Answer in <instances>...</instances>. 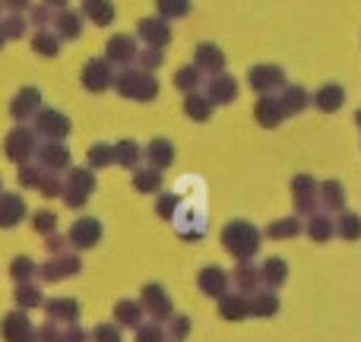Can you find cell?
<instances>
[{
    "label": "cell",
    "mask_w": 361,
    "mask_h": 342,
    "mask_svg": "<svg viewBox=\"0 0 361 342\" xmlns=\"http://www.w3.org/2000/svg\"><path fill=\"white\" fill-rule=\"evenodd\" d=\"M260 244H263V231L257 225H250L247 219H231L222 228V248L235 260H254Z\"/></svg>",
    "instance_id": "1"
},
{
    "label": "cell",
    "mask_w": 361,
    "mask_h": 342,
    "mask_svg": "<svg viewBox=\"0 0 361 342\" xmlns=\"http://www.w3.org/2000/svg\"><path fill=\"white\" fill-rule=\"evenodd\" d=\"M114 89L130 102H152L159 95V80L149 70H124L114 76Z\"/></svg>",
    "instance_id": "2"
},
{
    "label": "cell",
    "mask_w": 361,
    "mask_h": 342,
    "mask_svg": "<svg viewBox=\"0 0 361 342\" xmlns=\"http://www.w3.org/2000/svg\"><path fill=\"white\" fill-rule=\"evenodd\" d=\"M92 193H95V171L89 169V165L86 169H70L67 181H63V190H61L63 203H67L70 209H82Z\"/></svg>",
    "instance_id": "3"
},
{
    "label": "cell",
    "mask_w": 361,
    "mask_h": 342,
    "mask_svg": "<svg viewBox=\"0 0 361 342\" xmlns=\"http://www.w3.org/2000/svg\"><path fill=\"white\" fill-rule=\"evenodd\" d=\"M317 187L320 181H314L311 174H295L292 178V200H295V216H311L317 212Z\"/></svg>",
    "instance_id": "4"
},
{
    "label": "cell",
    "mask_w": 361,
    "mask_h": 342,
    "mask_svg": "<svg viewBox=\"0 0 361 342\" xmlns=\"http://www.w3.org/2000/svg\"><path fill=\"white\" fill-rule=\"evenodd\" d=\"M140 305H143V311L149 314L156 324H162V320H169L171 314H175L169 292H165L159 282H149V286H143V292H140Z\"/></svg>",
    "instance_id": "5"
},
{
    "label": "cell",
    "mask_w": 361,
    "mask_h": 342,
    "mask_svg": "<svg viewBox=\"0 0 361 342\" xmlns=\"http://www.w3.org/2000/svg\"><path fill=\"white\" fill-rule=\"evenodd\" d=\"M80 269H82L80 257H76L73 250H67V254H57V257H51V260H44L42 267H38V276H42V282H61V279L76 276Z\"/></svg>",
    "instance_id": "6"
},
{
    "label": "cell",
    "mask_w": 361,
    "mask_h": 342,
    "mask_svg": "<svg viewBox=\"0 0 361 342\" xmlns=\"http://www.w3.org/2000/svg\"><path fill=\"white\" fill-rule=\"evenodd\" d=\"M35 133L32 130H25V127H16V130H10L6 133V140H4V152H6V159L10 162H16V165H23V162H29L32 156H35Z\"/></svg>",
    "instance_id": "7"
},
{
    "label": "cell",
    "mask_w": 361,
    "mask_h": 342,
    "mask_svg": "<svg viewBox=\"0 0 361 342\" xmlns=\"http://www.w3.org/2000/svg\"><path fill=\"white\" fill-rule=\"evenodd\" d=\"M102 222L95 216H82V219H76L73 225H70V231H67V241L73 244L76 250H89V248H95V244L102 241Z\"/></svg>",
    "instance_id": "8"
},
{
    "label": "cell",
    "mask_w": 361,
    "mask_h": 342,
    "mask_svg": "<svg viewBox=\"0 0 361 342\" xmlns=\"http://www.w3.org/2000/svg\"><path fill=\"white\" fill-rule=\"evenodd\" d=\"M247 83H250V89H254V92L273 95V92H279V89L286 86V73H282L276 63H257V67L250 70Z\"/></svg>",
    "instance_id": "9"
},
{
    "label": "cell",
    "mask_w": 361,
    "mask_h": 342,
    "mask_svg": "<svg viewBox=\"0 0 361 342\" xmlns=\"http://www.w3.org/2000/svg\"><path fill=\"white\" fill-rule=\"evenodd\" d=\"M0 336H4V342H35V326H32L29 314L19 311V307L10 311L0 324Z\"/></svg>",
    "instance_id": "10"
},
{
    "label": "cell",
    "mask_w": 361,
    "mask_h": 342,
    "mask_svg": "<svg viewBox=\"0 0 361 342\" xmlns=\"http://www.w3.org/2000/svg\"><path fill=\"white\" fill-rule=\"evenodd\" d=\"M35 133H42L44 140H63L70 133V118L61 111H54V108H38Z\"/></svg>",
    "instance_id": "11"
},
{
    "label": "cell",
    "mask_w": 361,
    "mask_h": 342,
    "mask_svg": "<svg viewBox=\"0 0 361 342\" xmlns=\"http://www.w3.org/2000/svg\"><path fill=\"white\" fill-rule=\"evenodd\" d=\"M228 273H225L222 267H216V263H209V267H203L197 273V288L206 295V298H222L225 292H228Z\"/></svg>",
    "instance_id": "12"
},
{
    "label": "cell",
    "mask_w": 361,
    "mask_h": 342,
    "mask_svg": "<svg viewBox=\"0 0 361 342\" xmlns=\"http://www.w3.org/2000/svg\"><path fill=\"white\" fill-rule=\"evenodd\" d=\"M228 282L235 286L238 295H247V298H250L254 292H260V288H263V282H260V267H254L250 260H238V267L231 269Z\"/></svg>",
    "instance_id": "13"
},
{
    "label": "cell",
    "mask_w": 361,
    "mask_h": 342,
    "mask_svg": "<svg viewBox=\"0 0 361 342\" xmlns=\"http://www.w3.org/2000/svg\"><path fill=\"white\" fill-rule=\"evenodd\" d=\"M137 35H140V42H146V48H165V44L171 42L169 19H162V16L140 19V25H137Z\"/></svg>",
    "instance_id": "14"
},
{
    "label": "cell",
    "mask_w": 361,
    "mask_h": 342,
    "mask_svg": "<svg viewBox=\"0 0 361 342\" xmlns=\"http://www.w3.org/2000/svg\"><path fill=\"white\" fill-rule=\"evenodd\" d=\"M203 95L212 102V105H231V102L238 99V80L228 73H212Z\"/></svg>",
    "instance_id": "15"
},
{
    "label": "cell",
    "mask_w": 361,
    "mask_h": 342,
    "mask_svg": "<svg viewBox=\"0 0 361 342\" xmlns=\"http://www.w3.org/2000/svg\"><path fill=\"white\" fill-rule=\"evenodd\" d=\"M175 231H178V238H184V241H200V238L206 235V222H203V216H200L197 209H190V206H180V209L175 212Z\"/></svg>",
    "instance_id": "16"
},
{
    "label": "cell",
    "mask_w": 361,
    "mask_h": 342,
    "mask_svg": "<svg viewBox=\"0 0 361 342\" xmlns=\"http://www.w3.org/2000/svg\"><path fill=\"white\" fill-rule=\"evenodd\" d=\"M111 83H114V73H111V63L108 61L92 57V61L82 67V86H86L89 92H105Z\"/></svg>",
    "instance_id": "17"
},
{
    "label": "cell",
    "mask_w": 361,
    "mask_h": 342,
    "mask_svg": "<svg viewBox=\"0 0 361 342\" xmlns=\"http://www.w3.org/2000/svg\"><path fill=\"white\" fill-rule=\"evenodd\" d=\"M35 156H38V165H42V169H48V171L70 169V149L61 143V140H48L44 146H38V149H35Z\"/></svg>",
    "instance_id": "18"
},
{
    "label": "cell",
    "mask_w": 361,
    "mask_h": 342,
    "mask_svg": "<svg viewBox=\"0 0 361 342\" xmlns=\"http://www.w3.org/2000/svg\"><path fill=\"white\" fill-rule=\"evenodd\" d=\"M137 42H133L130 35H114V38H108V44H105V61L108 63H118V67H127V63H133L137 61Z\"/></svg>",
    "instance_id": "19"
},
{
    "label": "cell",
    "mask_w": 361,
    "mask_h": 342,
    "mask_svg": "<svg viewBox=\"0 0 361 342\" xmlns=\"http://www.w3.org/2000/svg\"><path fill=\"white\" fill-rule=\"evenodd\" d=\"M305 231H307V238H311L314 244H326V241H333L336 238V219L330 216V212H311L307 216V222H305Z\"/></svg>",
    "instance_id": "20"
},
{
    "label": "cell",
    "mask_w": 361,
    "mask_h": 342,
    "mask_svg": "<svg viewBox=\"0 0 361 342\" xmlns=\"http://www.w3.org/2000/svg\"><path fill=\"white\" fill-rule=\"evenodd\" d=\"M276 102H279V108H282V114L286 118H295V114H301L307 105H311V95H307V89H301V86H282L279 89V95H276Z\"/></svg>",
    "instance_id": "21"
},
{
    "label": "cell",
    "mask_w": 361,
    "mask_h": 342,
    "mask_svg": "<svg viewBox=\"0 0 361 342\" xmlns=\"http://www.w3.org/2000/svg\"><path fill=\"white\" fill-rule=\"evenodd\" d=\"M25 200L19 193H4L0 190V228H16L25 219Z\"/></svg>",
    "instance_id": "22"
},
{
    "label": "cell",
    "mask_w": 361,
    "mask_h": 342,
    "mask_svg": "<svg viewBox=\"0 0 361 342\" xmlns=\"http://www.w3.org/2000/svg\"><path fill=\"white\" fill-rule=\"evenodd\" d=\"M219 317L228 320V324H241V320L250 317V307H247V295H238V292H225L219 298Z\"/></svg>",
    "instance_id": "23"
},
{
    "label": "cell",
    "mask_w": 361,
    "mask_h": 342,
    "mask_svg": "<svg viewBox=\"0 0 361 342\" xmlns=\"http://www.w3.org/2000/svg\"><path fill=\"white\" fill-rule=\"evenodd\" d=\"M44 314H48V320H54V324H76L80 320V301L76 298H51L44 301Z\"/></svg>",
    "instance_id": "24"
},
{
    "label": "cell",
    "mask_w": 361,
    "mask_h": 342,
    "mask_svg": "<svg viewBox=\"0 0 361 342\" xmlns=\"http://www.w3.org/2000/svg\"><path fill=\"white\" fill-rule=\"evenodd\" d=\"M317 203L324 206V212H343L345 209V187L339 184V181H320L317 187Z\"/></svg>",
    "instance_id": "25"
},
{
    "label": "cell",
    "mask_w": 361,
    "mask_h": 342,
    "mask_svg": "<svg viewBox=\"0 0 361 342\" xmlns=\"http://www.w3.org/2000/svg\"><path fill=\"white\" fill-rule=\"evenodd\" d=\"M247 307H250V317L269 320L279 314V295H276L273 288H260V292H254L247 298Z\"/></svg>",
    "instance_id": "26"
},
{
    "label": "cell",
    "mask_w": 361,
    "mask_h": 342,
    "mask_svg": "<svg viewBox=\"0 0 361 342\" xmlns=\"http://www.w3.org/2000/svg\"><path fill=\"white\" fill-rule=\"evenodd\" d=\"M38 108H42V92H38L35 86H25V89H19V95L13 99L10 114H13V121H25V118H32V114H38Z\"/></svg>",
    "instance_id": "27"
},
{
    "label": "cell",
    "mask_w": 361,
    "mask_h": 342,
    "mask_svg": "<svg viewBox=\"0 0 361 342\" xmlns=\"http://www.w3.org/2000/svg\"><path fill=\"white\" fill-rule=\"evenodd\" d=\"M254 118L260 127H267V130H273V127H279L282 121H286V114H282L279 102H276V95H260L254 105Z\"/></svg>",
    "instance_id": "28"
},
{
    "label": "cell",
    "mask_w": 361,
    "mask_h": 342,
    "mask_svg": "<svg viewBox=\"0 0 361 342\" xmlns=\"http://www.w3.org/2000/svg\"><path fill=\"white\" fill-rule=\"evenodd\" d=\"M314 108L317 111H324V114H333V111H339L343 108V102H345V89L339 86V83H326V86H320L317 92H314Z\"/></svg>",
    "instance_id": "29"
},
{
    "label": "cell",
    "mask_w": 361,
    "mask_h": 342,
    "mask_svg": "<svg viewBox=\"0 0 361 342\" xmlns=\"http://www.w3.org/2000/svg\"><path fill=\"white\" fill-rule=\"evenodd\" d=\"M193 63H197L200 70H206V73H222L225 54H222V48H216L212 42H203V44H197V51H193Z\"/></svg>",
    "instance_id": "30"
},
{
    "label": "cell",
    "mask_w": 361,
    "mask_h": 342,
    "mask_svg": "<svg viewBox=\"0 0 361 342\" xmlns=\"http://www.w3.org/2000/svg\"><path fill=\"white\" fill-rule=\"evenodd\" d=\"M146 320V311L140 301L133 298H121L118 305H114V324L118 326H127V330H137L140 324Z\"/></svg>",
    "instance_id": "31"
},
{
    "label": "cell",
    "mask_w": 361,
    "mask_h": 342,
    "mask_svg": "<svg viewBox=\"0 0 361 342\" xmlns=\"http://www.w3.org/2000/svg\"><path fill=\"white\" fill-rule=\"evenodd\" d=\"M260 282L267 288H282L288 282V263L282 260V257H267L263 260V267H260Z\"/></svg>",
    "instance_id": "32"
},
{
    "label": "cell",
    "mask_w": 361,
    "mask_h": 342,
    "mask_svg": "<svg viewBox=\"0 0 361 342\" xmlns=\"http://www.w3.org/2000/svg\"><path fill=\"white\" fill-rule=\"evenodd\" d=\"M143 159L152 165V169L165 171L171 162H175V146H171V140H162V137H159V140H152V143L143 149Z\"/></svg>",
    "instance_id": "33"
},
{
    "label": "cell",
    "mask_w": 361,
    "mask_h": 342,
    "mask_svg": "<svg viewBox=\"0 0 361 342\" xmlns=\"http://www.w3.org/2000/svg\"><path fill=\"white\" fill-rule=\"evenodd\" d=\"M301 231H305V225H301V216L273 219V222L267 225V238H273V241H288V238H298Z\"/></svg>",
    "instance_id": "34"
},
{
    "label": "cell",
    "mask_w": 361,
    "mask_h": 342,
    "mask_svg": "<svg viewBox=\"0 0 361 342\" xmlns=\"http://www.w3.org/2000/svg\"><path fill=\"white\" fill-rule=\"evenodd\" d=\"M212 108H216V105H212L203 92H187L184 95V114L190 121H197V124H203V121L212 118Z\"/></svg>",
    "instance_id": "35"
},
{
    "label": "cell",
    "mask_w": 361,
    "mask_h": 342,
    "mask_svg": "<svg viewBox=\"0 0 361 342\" xmlns=\"http://www.w3.org/2000/svg\"><path fill=\"white\" fill-rule=\"evenodd\" d=\"M140 162H143V149H140L133 140H121V143H114V165H121V169H140Z\"/></svg>",
    "instance_id": "36"
},
{
    "label": "cell",
    "mask_w": 361,
    "mask_h": 342,
    "mask_svg": "<svg viewBox=\"0 0 361 342\" xmlns=\"http://www.w3.org/2000/svg\"><path fill=\"white\" fill-rule=\"evenodd\" d=\"M133 187L137 193H159L162 190V171L146 165V169H133Z\"/></svg>",
    "instance_id": "37"
},
{
    "label": "cell",
    "mask_w": 361,
    "mask_h": 342,
    "mask_svg": "<svg viewBox=\"0 0 361 342\" xmlns=\"http://www.w3.org/2000/svg\"><path fill=\"white\" fill-rule=\"evenodd\" d=\"M82 16H89L95 25H111L114 4L111 0H82Z\"/></svg>",
    "instance_id": "38"
},
{
    "label": "cell",
    "mask_w": 361,
    "mask_h": 342,
    "mask_svg": "<svg viewBox=\"0 0 361 342\" xmlns=\"http://www.w3.org/2000/svg\"><path fill=\"white\" fill-rule=\"evenodd\" d=\"M336 238H343V241H358V238H361V216H358V212H349V209L339 212Z\"/></svg>",
    "instance_id": "39"
},
{
    "label": "cell",
    "mask_w": 361,
    "mask_h": 342,
    "mask_svg": "<svg viewBox=\"0 0 361 342\" xmlns=\"http://www.w3.org/2000/svg\"><path fill=\"white\" fill-rule=\"evenodd\" d=\"M13 301H16L19 311H29V307H42V292L32 282H16V292H13Z\"/></svg>",
    "instance_id": "40"
},
{
    "label": "cell",
    "mask_w": 361,
    "mask_h": 342,
    "mask_svg": "<svg viewBox=\"0 0 361 342\" xmlns=\"http://www.w3.org/2000/svg\"><path fill=\"white\" fill-rule=\"evenodd\" d=\"M57 35L61 38H80V32H82V19H80V13H70V10H61L57 13Z\"/></svg>",
    "instance_id": "41"
},
{
    "label": "cell",
    "mask_w": 361,
    "mask_h": 342,
    "mask_svg": "<svg viewBox=\"0 0 361 342\" xmlns=\"http://www.w3.org/2000/svg\"><path fill=\"white\" fill-rule=\"evenodd\" d=\"M32 48H35V54H42V57H54L57 51H61V35L42 29V32H35V38H32Z\"/></svg>",
    "instance_id": "42"
},
{
    "label": "cell",
    "mask_w": 361,
    "mask_h": 342,
    "mask_svg": "<svg viewBox=\"0 0 361 342\" xmlns=\"http://www.w3.org/2000/svg\"><path fill=\"white\" fill-rule=\"evenodd\" d=\"M190 317L187 314H171L169 320H165V336H169L171 342H184L187 336H190Z\"/></svg>",
    "instance_id": "43"
},
{
    "label": "cell",
    "mask_w": 361,
    "mask_h": 342,
    "mask_svg": "<svg viewBox=\"0 0 361 342\" xmlns=\"http://www.w3.org/2000/svg\"><path fill=\"white\" fill-rule=\"evenodd\" d=\"M86 162L89 169H108V165H114V146L111 143H95L92 149L86 152Z\"/></svg>",
    "instance_id": "44"
},
{
    "label": "cell",
    "mask_w": 361,
    "mask_h": 342,
    "mask_svg": "<svg viewBox=\"0 0 361 342\" xmlns=\"http://www.w3.org/2000/svg\"><path fill=\"white\" fill-rule=\"evenodd\" d=\"M200 73H203V70L197 67V63H190V67H180L178 73H175V86L180 89V92H197L200 89Z\"/></svg>",
    "instance_id": "45"
},
{
    "label": "cell",
    "mask_w": 361,
    "mask_h": 342,
    "mask_svg": "<svg viewBox=\"0 0 361 342\" xmlns=\"http://www.w3.org/2000/svg\"><path fill=\"white\" fill-rule=\"evenodd\" d=\"M156 10L162 19H180L190 13V0H156Z\"/></svg>",
    "instance_id": "46"
},
{
    "label": "cell",
    "mask_w": 361,
    "mask_h": 342,
    "mask_svg": "<svg viewBox=\"0 0 361 342\" xmlns=\"http://www.w3.org/2000/svg\"><path fill=\"white\" fill-rule=\"evenodd\" d=\"M35 273H38V267H35V260H32V257H16V260L10 263L13 282H29Z\"/></svg>",
    "instance_id": "47"
},
{
    "label": "cell",
    "mask_w": 361,
    "mask_h": 342,
    "mask_svg": "<svg viewBox=\"0 0 361 342\" xmlns=\"http://www.w3.org/2000/svg\"><path fill=\"white\" fill-rule=\"evenodd\" d=\"M178 209H180V197H178V193H169V190L159 193V200H156V212L165 219V222H171Z\"/></svg>",
    "instance_id": "48"
},
{
    "label": "cell",
    "mask_w": 361,
    "mask_h": 342,
    "mask_svg": "<svg viewBox=\"0 0 361 342\" xmlns=\"http://www.w3.org/2000/svg\"><path fill=\"white\" fill-rule=\"evenodd\" d=\"M35 190L42 193V197H61L63 181L57 178V171H48V169H44V171H42V181H38Z\"/></svg>",
    "instance_id": "49"
},
{
    "label": "cell",
    "mask_w": 361,
    "mask_h": 342,
    "mask_svg": "<svg viewBox=\"0 0 361 342\" xmlns=\"http://www.w3.org/2000/svg\"><path fill=\"white\" fill-rule=\"evenodd\" d=\"M137 342H169V336H165V326L162 324L149 320V324H140L137 326Z\"/></svg>",
    "instance_id": "50"
},
{
    "label": "cell",
    "mask_w": 361,
    "mask_h": 342,
    "mask_svg": "<svg viewBox=\"0 0 361 342\" xmlns=\"http://www.w3.org/2000/svg\"><path fill=\"white\" fill-rule=\"evenodd\" d=\"M32 228H35L38 235H51V231L57 228V216L51 209H38L35 216H32Z\"/></svg>",
    "instance_id": "51"
},
{
    "label": "cell",
    "mask_w": 361,
    "mask_h": 342,
    "mask_svg": "<svg viewBox=\"0 0 361 342\" xmlns=\"http://www.w3.org/2000/svg\"><path fill=\"white\" fill-rule=\"evenodd\" d=\"M92 342H124L121 339V326L118 324H99L92 333H89Z\"/></svg>",
    "instance_id": "52"
},
{
    "label": "cell",
    "mask_w": 361,
    "mask_h": 342,
    "mask_svg": "<svg viewBox=\"0 0 361 342\" xmlns=\"http://www.w3.org/2000/svg\"><path fill=\"white\" fill-rule=\"evenodd\" d=\"M42 165H29V162H23V165H19V174H16V178H19V184H23V187H38V181H42Z\"/></svg>",
    "instance_id": "53"
},
{
    "label": "cell",
    "mask_w": 361,
    "mask_h": 342,
    "mask_svg": "<svg viewBox=\"0 0 361 342\" xmlns=\"http://www.w3.org/2000/svg\"><path fill=\"white\" fill-rule=\"evenodd\" d=\"M137 61H140V67L152 73L156 67H162V48H146L143 54H137Z\"/></svg>",
    "instance_id": "54"
},
{
    "label": "cell",
    "mask_w": 361,
    "mask_h": 342,
    "mask_svg": "<svg viewBox=\"0 0 361 342\" xmlns=\"http://www.w3.org/2000/svg\"><path fill=\"white\" fill-rule=\"evenodd\" d=\"M35 342H61V324L48 320L44 326H38V330H35Z\"/></svg>",
    "instance_id": "55"
},
{
    "label": "cell",
    "mask_w": 361,
    "mask_h": 342,
    "mask_svg": "<svg viewBox=\"0 0 361 342\" xmlns=\"http://www.w3.org/2000/svg\"><path fill=\"white\" fill-rule=\"evenodd\" d=\"M44 248H48L51 257H57V254H67V250H70V241L51 231V235H44Z\"/></svg>",
    "instance_id": "56"
},
{
    "label": "cell",
    "mask_w": 361,
    "mask_h": 342,
    "mask_svg": "<svg viewBox=\"0 0 361 342\" xmlns=\"http://www.w3.org/2000/svg\"><path fill=\"white\" fill-rule=\"evenodd\" d=\"M61 342H89V333L80 324H67L61 330Z\"/></svg>",
    "instance_id": "57"
},
{
    "label": "cell",
    "mask_w": 361,
    "mask_h": 342,
    "mask_svg": "<svg viewBox=\"0 0 361 342\" xmlns=\"http://www.w3.org/2000/svg\"><path fill=\"white\" fill-rule=\"evenodd\" d=\"M0 29H4L6 38H19L25 32V23H23V16H10L4 25H0Z\"/></svg>",
    "instance_id": "58"
},
{
    "label": "cell",
    "mask_w": 361,
    "mask_h": 342,
    "mask_svg": "<svg viewBox=\"0 0 361 342\" xmlns=\"http://www.w3.org/2000/svg\"><path fill=\"white\" fill-rule=\"evenodd\" d=\"M4 6H10L13 13H23L25 6H29V0H4Z\"/></svg>",
    "instance_id": "59"
},
{
    "label": "cell",
    "mask_w": 361,
    "mask_h": 342,
    "mask_svg": "<svg viewBox=\"0 0 361 342\" xmlns=\"http://www.w3.org/2000/svg\"><path fill=\"white\" fill-rule=\"evenodd\" d=\"M44 6H57V10H63V6H67V0H44Z\"/></svg>",
    "instance_id": "60"
},
{
    "label": "cell",
    "mask_w": 361,
    "mask_h": 342,
    "mask_svg": "<svg viewBox=\"0 0 361 342\" xmlns=\"http://www.w3.org/2000/svg\"><path fill=\"white\" fill-rule=\"evenodd\" d=\"M4 38H6V35H4V29H0V48H4Z\"/></svg>",
    "instance_id": "61"
},
{
    "label": "cell",
    "mask_w": 361,
    "mask_h": 342,
    "mask_svg": "<svg viewBox=\"0 0 361 342\" xmlns=\"http://www.w3.org/2000/svg\"><path fill=\"white\" fill-rule=\"evenodd\" d=\"M355 124H358V127H361V111H358V114H355Z\"/></svg>",
    "instance_id": "62"
},
{
    "label": "cell",
    "mask_w": 361,
    "mask_h": 342,
    "mask_svg": "<svg viewBox=\"0 0 361 342\" xmlns=\"http://www.w3.org/2000/svg\"><path fill=\"white\" fill-rule=\"evenodd\" d=\"M0 6H4V0H0Z\"/></svg>",
    "instance_id": "63"
},
{
    "label": "cell",
    "mask_w": 361,
    "mask_h": 342,
    "mask_svg": "<svg viewBox=\"0 0 361 342\" xmlns=\"http://www.w3.org/2000/svg\"><path fill=\"white\" fill-rule=\"evenodd\" d=\"M0 190H4V184H0Z\"/></svg>",
    "instance_id": "64"
}]
</instances>
